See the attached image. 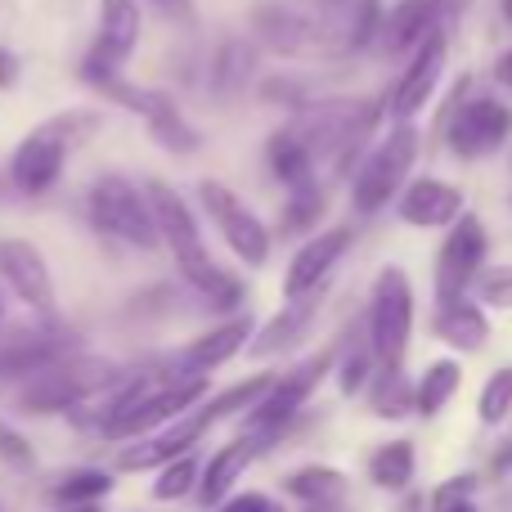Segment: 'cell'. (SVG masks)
<instances>
[{
  "label": "cell",
  "instance_id": "6da1fadb",
  "mask_svg": "<svg viewBox=\"0 0 512 512\" xmlns=\"http://www.w3.org/2000/svg\"><path fill=\"white\" fill-rule=\"evenodd\" d=\"M144 203H149L153 225H158V243L171 248L180 274H185V279L194 283L216 310H230L234 301L243 297V283L230 279V274L207 256L203 234H198V221H194V212H189L185 198H180L171 185H162V180H149V185H144Z\"/></svg>",
  "mask_w": 512,
  "mask_h": 512
},
{
  "label": "cell",
  "instance_id": "7a4b0ae2",
  "mask_svg": "<svg viewBox=\"0 0 512 512\" xmlns=\"http://www.w3.org/2000/svg\"><path fill=\"white\" fill-rule=\"evenodd\" d=\"M414 162H418V131H414V122H400L396 131L360 162V171H355V180H351V207L360 216L382 212V207L405 189Z\"/></svg>",
  "mask_w": 512,
  "mask_h": 512
},
{
  "label": "cell",
  "instance_id": "3957f363",
  "mask_svg": "<svg viewBox=\"0 0 512 512\" xmlns=\"http://www.w3.org/2000/svg\"><path fill=\"white\" fill-rule=\"evenodd\" d=\"M414 333V292L400 265H382L369 297V351L382 369H400Z\"/></svg>",
  "mask_w": 512,
  "mask_h": 512
},
{
  "label": "cell",
  "instance_id": "277c9868",
  "mask_svg": "<svg viewBox=\"0 0 512 512\" xmlns=\"http://www.w3.org/2000/svg\"><path fill=\"white\" fill-rule=\"evenodd\" d=\"M81 126H95V117H59V122L36 126L18 144L14 158H9V180H14L18 194L36 198L45 189H54V180L63 176V162H68V144L77 140Z\"/></svg>",
  "mask_w": 512,
  "mask_h": 512
},
{
  "label": "cell",
  "instance_id": "5b68a950",
  "mask_svg": "<svg viewBox=\"0 0 512 512\" xmlns=\"http://www.w3.org/2000/svg\"><path fill=\"white\" fill-rule=\"evenodd\" d=\"M117 378L113 364L104 360H86V355H77V360H54L45 364V369L32 373V382L23 387V409L27 414H59V409H72L81 405L86 396H95V391H104L108 382Z\"/></svg>",
  "mask_w": 512,
  "mask_h": 512
},
{
  "label": "cell",
  "instance_id": "8992f818",
  "mask_svg": "<svg viewBox=\"0 0 512 512\" xmlns=\"http://www.w3.org/2000/svg\"><path fill=\"white\" fill-rule=\"evenodd\" d=\"M90 221L108 234V239H122L140 252L158 248V225L153 212L144 203V189H135L122 176H99L90 189Z\"/></svg>",
  "mask_w": 512,
  "mask_h": 512
},
{
  "label": "cell",
  "instance_id": "52a82bcc",
  "mask_svg": "<svg viewBox=\"0 0 512 512\" xmlns=\"http://www.w3.org/2000/svg\"><path fill=\"white\" fill-rule=\"evenodd\" d=\"M144 32V14L135 0H99V36H95V50L81 59V81L90 86H108L113 77H122L126 59L135 54Z\"/></svg>",
  "mask_w": 512,
  "mask_h": 512
},
{
  "label": "cell",
  "instance_id": "ba28073f",
  "mask_svg": "<svg viewBox=\"0 0 512 512\" xmlns=\"http://www.w3.org/2000/svg\"><path fill=\"white\" fill-rule=\"evenodd\" d=\"M99 90H104L108 99H117L122 108H131V113L144 122V131L153 135V144H158V149L176 153V158H189V153L203 149V135L185 122V113H180V108L171 104L162 90L131 86V81H122V77H113L108 86H99Z\"/></svg>",
  "mask_w": 512,
  "mask_h": 512
},
{
  "label": "cell",
  "instance_id": "9c48e42d",
  "mask_svg": "<svg viewBox=\"0 0 512 512\" xmlns=\"http://www.w3.org/2000/svg\"><path fill=\"white\" fill-rule=\"evenodd\" d=\"M468 81L454 90V104H450V117H445V144H450L459 158H486V153L504 149V140L512 135V113L508 104L490 95H477V99H463Z\"/></svg>",
  "mask_w": 512,
  "mask_h": 512
},
{
  "label": "cell",
  "instance_id": "30bf717a",
  "mask_svg": "<svg viewBox=\"0 0 512 512\" xmlns=\"http://www.w3.org/2000/svg\"><path fill=\"white\" fill-rule=\"evenodd\" d=\"M198 203H203V212L216 221L221 239L230 243L243 265L261 270V265L270 261V230H265L261 216H256L230 185H221V180H203V185H198Z\"/></svg>",
  "mask_w": 512,
  "mask_h": 512
},
{
  "label": "cell",
  "instance_id": "8fae6325",
  "mask_svg": "<svg viewBox=\"0 0 512 512\" xmlns=\"http://www.w3.org/2000/svg\"><path fill=\"white\" fill-rule=\"evenodd\" d=\"M328 369H333V351H319V355H310L306 364L288 369L283 378H274L270 391L248 409V432H274L279 436L283 427L292 423V414L310 400V391L319 387V378H324Z\"/></svg>",
  "mask_w": 512,
  "mask_h": 512
},
{
  "label": "cell",
  "instance_id": "7c38bea8",
  "mask_svg": "<svg viewBox=\"0 0 512 512\" xmlns=\"http://www.w3.org/2000/svg\"><path fill=\"white\" fill-rule=\"evenodd\" d=\"M486 265V225L472 212H463L450 225V239L441 243V261H436V297L454 301L472 288L477 270Z\"/></svg>",
  "mask_w": 512,
  "mask_h": 512
},
{
  "label": "cell",
  "instance_id": "4fadbf2b",
  "mask_svg": "<svg viewBox=\"0 0 512 512\" xmlns=\"http://www.w3.org/2000/svg\"><path fill=\"white\" fill-rule=\"evenodd\" d=\"M441 68H445V32L436 27V32H427L423 41L414 45V59H409L405 77H400L396 90H391V113H396V126L414 122V117L427 108L436 81H441Z\"/></svg>",
  "mask_w": 512,
  "mask_h": 512
},
{
  "label": "cell",
  "instance_id": "5bb4252c",
  "mask_svg": "<svg viewBox=\"0 0 512 512\" xmlns=\"http://www.w3.org/2000/svg\"><path fill=\"white\" fill-rule=\"evenodd\" d=\"M212 423H216V418L207 414V405L198 409V414H180L176 423L167 427V432L149 436V441H140V445H126V450L117 454V468H122V472H144V468H158V463L180 459L189 445L203 441Z\"/></svg>",
  "mask_w": 512,
  "mask_h": 512
},
{
  "label": "cell",
  "instance_id": "9a60e30c",
  "mask_svg": "<svg viewBox=\"0 0 512 512\" xmlns=\"http://www.w3.org/2000/svg\"><path fill=\"white\" fill-rule=\"evenodd\" d=\"M346 248H351V230H346V225L324 230V234H315V239L301 243L297 256L288 261V274H283V292H288V301L315 292L319 283L328 279V270H333V265L346 256Z\"/></svg>",
  "mask_w": 512,
  "mask_h": 512
},
{
  "label": "cell",
  "instance_id": "2e32d148",
  "mask_svg": "<svg viewBox=\"0 0 512 512\" xmlns=\"http://www.w3.org/2000/svg\"><path fill=\"white\" fill-rule=\"evenodd\" d=\"M0 274L9 279V288L18 292V301H27L41 315H54V279L45 256L23 239H5L0 243Z\"/></svg>",
  "mask_w": 512,
  "mask_h": 512
},
{
  "label": "cell",
  "instance_id": "e0dca14e",
  "mask_svg": "<svg viewBox=\"0 0 512 512\" xmlns=\"http://www.w3.org/2000/svg\"><path fill=\"white\" fill-rule=\"evenodd\" d=\"M463 216V189L445 185V180H414V185L400 189V221L414 225V230H445Z\"/></svg>",
  "mask_w": 512,
  "mask_h": 512
},
{
  "label": "cell",
  "instance_id": "ac0fdd59",
  "mask_svg": "<svg viewBox=\"0 0 512 512\" xmlns=\"http://www.w3.org/2000/svg\"><path fill=\"white\" fill-rule=\"evenodd\" d=\"M270 441H274V432H243L239 441L225 445V450L203 468V477L194 481V486H198V504L216 508L221 499H230L234 481H239L243 472L252 468V459H256V454H261Z\"/></svg>",
  "mask_w": 512,
  "mask_h": 512
},
{
  "label": "cell",
  "instance_id": "d6986e66",
  "mask_svg": "<svg viewBox=\"0 0 512 512\" xmlns=\"http://www.w3.org/2000/svg\"><path fill=\"white\" fill-rule=\"evenodd\" d=\"M441 14H445V0H400V5L391 9V14L382 18V27H378L382 50L387 54L414 50L427 32H436Z\"/></svg>",
  "mask_w": 512,
  "mask_h": 512
},
{
  "label": "cell",
  "instance_id": "ffe728a7",
  "mask_svg": "<svg viewBox=\"0 0 512 512\" xmlns=\"http://www.w3.org/2000/svg\"><path fill=\"white\" fill-rule=\"evenodd\" d=\"M315 306H319V288L315 292H306V297H297V301H288V306L279 310V315L270 319V324L261 328V333L248 342V351L256 355V360H270V355H283V351H292V346L306 337V328H310V319H315Z\"/></svg>",
  "mask_w": 512,
  "mask_h": 512
},
{
  "label": "cell",
  "instance_id": "44dd1931",
  "mask_svg": "<svg viewBox=\"0 0 512 512\" xmlns=\"http://www.w3.org/2000/svg\"><path fill=\"white\" fill-rule=\"evenodd\" d=\"M252 342V319L248 315H234L225 319L221 328H212V333H203L198 342H189L185 351V373H194V378H203L207 369H221L225 360H234V355L243 351V346Z\"/></svg>",
  "mask_w": 512,
  "mask_h": 512
},
{
  "label": "cell",
  "instance_id": "7402d4cb",
  "mask_svg": "<svg viewBox=\"0 0 512 512\" xmlns=\"http://www.w3.org/2000/svg\"><path fill=\"white\" fill-rule=\"evenodd\" d=\"M436 337L454 351H481L490 337V319L481 315V306H472L468 297H454V301H441L436 310Z\"/></svg>",
  "mask_w": 512,
  "mask_h": 512
},
{
  "label": "cell",
  "instance_id": "603a6c76",
  "mask_svg": "<svg viewBox=\"0 0 512 512\" xmlns=\"http://www.w3.org/2000/svg\"><path fill=\"white\" fill-rule=\"evenodd\" d=\"M265 158H270L274 176L283 180L288 189L297 185H315V158H310L306 140H301L292 126H283V131L270 135V149H265Z\"/></svg>",
  "mask_w": 512,
  "mask_h": 512
},
{
  "label": "cell",
  "instance_id": "cb8c5ba5",
  "mask_svg": "<svg viewBox=\"0 0 512 512\" xmlns=\"http://www.w3.org/2000/svg\"><path fill=\"white\" fill-rule=\"evenodd\" d=\"M463 387V369L459 360H436L432 369L423 373V382L414 387V409L418 414H441L454 400V391Z\"/></svg>",
  "mask_w": 512,
  "mask_h": 512
},
{
  "label": "cell",
  "instance_id": "d4e9b609",
  "mask_svg": "<svg viewBox=\"0 0 512 512\" xmlns=\"http://www.w3.org/2000/svg\"><path fill=\"white\" fill-rule=\"evenodd\" d=\"M369 477L382 490H405L414 481V445L409 441H387L369 459Z\"/></svg>",
  "mask_w": 512,
  "mask_h": 512
},
{
  "label": "cell",
  "instance_id": "484cf974",
  "mask_svg": "<svg viewBox=\"0 0 512 512\" xmlns=\"http://www.w3.org/2000/svg\"><path fill=\"white\" fill-rule=\"evenodd\" d=\"M288 495H297L301 504H342L346 495V477L333 468H301L288 477Z\"/></svg>",
  "mask_w": 512,
  "mask_h": 512
},
{
  "label": "cell",
  "instance_id": "4316f807",
  "mask_svg": "<svg viewBox=\"0 0 512 512\" xmlns=\"http://www.w3.org/2000/svg\"><path fill=\"white\" fill-rule=\"evenodd\" d=\"M373 409L382 418H405L414 409V382L400 369H382L378 364V373H373Z\"/></svg>",
  "mask_w": 512,
  "mask_h": 512
},
{
  "label": "cell",
  "instance_id": "83f0119b",
  "mask_svg": "<svg viewBox=\"0 0 512 512\" xmlns=\"http://www.w3.org/2000/svg\"><path fill=\"white\" fill-rule=\"evenodd\" d=\"M248 68H252V45L248 41H225L221 54H216V63H212L216 95H230V90H239L243 77H248Z\"/></svg>",
  "mask_w": 512,
  "mask_h": 512
},
{
  "label": "cell",
  "instance_id": "f1b7e54d",
  "mask_svg": "<svg viewBox=\"0 0 512 512\" xmlns=\"http://www.w3.org/2000/svg\"><path fill=\"white\" fill-rule=\"evenodd\" d=\"M477 414L481 423H504L512 414V369H499L486 378V387H481V400H477Z\"/></svg>",
  "mask_w": 512,
  "mask_h": 512
},
{
  "label": "cell",
  "instance_id": "f546056e",
  "mask_svg": "<svg viewBox=\"0 0 512 512\" xmlns=\"http://www.w3.org/2000/svg\"><path fill=\"white\" fill-rule=\"evenodd\" d=\"M108 490H113L108 472H72V477H63L54 486V499L59 504H90V499H104Z\"/></svg>",
  "mask_w": 512,
  "mask_h": 512
},
{
  "label": "cell",
  "instance_id": "4dcf8cb0",
  "mask_svg": "<svg viewBox=\"0 0 512 512\" xmlns=\"http://www.w3.org/2000/svg\"><path fill=\"white\" fill-rule=\"evenodd\" d=\"M198 481V463L189 459V454H180V459H171V468H162V477L153 481V499H180L189 495Z\"/></svg>",
  "mask_w": 512,
  "mask_h": 512
},
{
  "label": "cell",
  "instance_id": "1f68e13d",
  "mask_svg": "<svg viewBox=\"0 0 512 512\" xmlns=\"http://www.w3.org/2000/svg\"><path fill=\"white\" fill-rule=\"evenodd\" d=\"M477 292L486 306H512V265H486L477 270Z\"/></svg>",
  "mask_w": 512,
  "mask_h": 512
},
{
  "label": "cell",
  "instance_id": "d6a6232c",
  "mask_svg": "<svg viewBox=\"0 0 512 512\" xmlns=\"http://www.w3.org/2000/svg\"><path fill=\"white\" fill-rule=\"evenodd\" d=\"M319 207H324L319 185H297V189H292V198H288V225H292V230L315 225L319 221Z\"/></svg>",
  "mask_w": 512,
  "mask_h": 512
},
{
  "label": "cell",
  "instance_id": "836d02e7",
  "mask_svg": "<svg viewBox=\"0 0 512 512\" xmlns=\"http://www.w3.org/2000/svg\"><path fill=\"white\" fill-rule=\"evenodd\" d=\"M0 459H5L9 468H32V463H36L32 445H27L9 423H0Z\"/></svg>",
  "mask_w": 512,
  "mask_h": 512
},
{
  "label": "cell",
  "instance_id": "e575fe53",
  "mask_svg": "<svg viewBox=\"0 0 512 512\" xmlns=\"http://www.w3.org/2000/svg\"><path fill=\"white\" fill-rule=\"evenodd\" d=\"M261 99H270V104H283V108H310L306 104V86H297V81H288V77H270V81H265Z\"/></svg>",
  "mask_w": 512,
  "mask_h": 512
},
{
  "label": "cell",
  "instance_id": "d590c367",
  "mask_svg": "<svg viewBox=\"0 0 512 512\" xmlns=\"http://www.w3.org/2000/svg\"><path fill=\"white\" fill-rule=\"evenodd\" d=\"M472 490H477V477H472V472H463V477L445 481V486L436 490V495H432V508H436V512H445V508H454V504H468Z\"/></svg>",
  "mask_w": 512,
  "mask_h": 512
},
{
  "label": "cell",
  "instance_id": "8d00e7d4",
  "mask_svg": "<svg viewBox=\"0 0 512 512\" xmlns=\"http://www.w3.org/2000/svg\"><path fill=\"white\" fill-rule=\"evenodd\" d=\"M369 369H373V351H355L351 360L342 364V373H337V378H342V391H346V396H355V391H360V382L369 378Z\"/></svg>",
  "mask_w": 512,
  "mask_h": 512
},
{
  "label": "cell",
  "instance_id": "74e56055",
  "mask_svg": "<svg viewBox=\"0 0 512 512\" xmlns=\"http://www.w3.org/2000/svg\"><path fill=\"white\" fill-rule=\"evenodd\" d=\"M216 512H279V508H274L265 495H234V499H221Z\"/></svg>",
  "mask_w": 512,
  "mask_h": 512
},
{
  "label": "cell",
  "instance_id": "f35d334b",
  "mask_svg": "<svg viewBox=\"0 0 512 512\" xmlns=\"http://www.w3.org/2000/svg\"><path fill=\"white\" fill-rule=\"evenodd\" d=\"M18 81V59L9 50H0V90H9Z\"/></svg>",
  "mask_w": 512,
  "mask_h": 512
},
{
  "label": "cell",
  "instance_id": "ab89813d",
  "mask_svg": "<svg viewBox=\"0 0 512 512\" xmlns=\"http://www.w3.org/2000/svg\"><path fill=\"white\" fill-rule=\"evenodd\" d=\"M153 5L171 18H194V5H189V0H153Z\"/></svg>",
  "mask_w": 512,
  "mask_h": 512
},
{
  "label": "cell",
  "instance_id": "60d3db41",
  "mask_svg": "<svg viewBox=\"0 0 512 512\" xmlns=\"http://www.w3.org/2000/svg\"><path fill=\"white\" fill-rule=\"evenodd\" d=\"M495 472H512V436L495 450Z\"/></svg>",
  "mask_w": 512,
  "mask_h": 512
},
{
  "label": "cell",
  "instance_id": "b9f144b4",
  "mask_svg": "<svg viewBox=\"0 0 512 512\" xmlns=\"http://www.w3.org/2000/svg\"><path fill=\"white\" fill-rule=\"evenodd\" d=\"M499 81H504V86H508V95H512V50L504 54V59H499Z\"/></svg>",
  "mask_w": 512,
  "mask_h": 512
},
{
  "label": "cell",
  "instance_id": "7bdbcfd3",
  "mask_svg": "<svg viewBox=\"0 0 512 512\" xmlns=\"http://www.w3.org/2000/svg\"><path fill=\"white\" fill-rule=\"evenodd\" d=\"M306 512H346V508L342 504H310Z\"/></svg>",
  "mask_w": 512,
  "mask_h": 512
},
{
  "label": "cell",
  "instance_id": "ee69618b",
  "mask_svg": "<svg viewBox=\"0 0 512 512\" xmlns=\"http://www.w3.org/2000/svg\"><path fill=\"white\" fill-rule=\"evenodd\" d=\"M499 9H504V23L512 27V0H499Z\"/></svg>",
  "mask_w": 512,
  "mask_h": 512
},
{
  "label": "cell",
  "instance_id": "f6af8a7d",
  "mask_svg": "<svg viewBox=\"0 0 512 512\" xmlns=\"http://www.w3.org/2000/svg\"><path fill=\"white\" fill-rule=\"evenodd\" d=\"M445 512H477V504L468 499V504H454V508H445Z\"/></svg>",
  "mask_w": 512,
  "mask_h": 512
},
{
  "label": "cell",
  "instance_id": "bcb514c9",
  "mask_svg": "<svg viewBox=\"0 0 512 512\" xmlns=\"http://www.w3.org/2000/svg\"><path fill=\"white\" fill-rule=\"evenodd\" d=\"M405 512H418V499H409V504H405Z\"/></svg>",
  "mask_w": 512,
  "mask_h": 512
},
{
  "label": "cell",
  "instance_id": "7dc6e473",
  "mask_svg": "<svg viewBox=\"0 0 512 512\" xmlns=\"http://www.w3.org/2000/svg\"><path fill=\"white\" fill-rule=\"evenodd\" d=\"M0 324H5V306H0Z\"/></svg>",
  "mask_w": 512,
  "mask_h": 512
},
{
  "label": "cell",
  "instance_id": "c3c4849f",
  "mask_svg": "<svg viewBox=\"0 0 512 512\" xmlns=\"http://www.w3.org/2000/svg\"><path fill=\"white\" fill-rule=\"evenodd\" d=\"M81 512H95V508H81Z\"/></svg>",
  "mask_w": 512,
  "mask_h": 512
}]
</instances>
